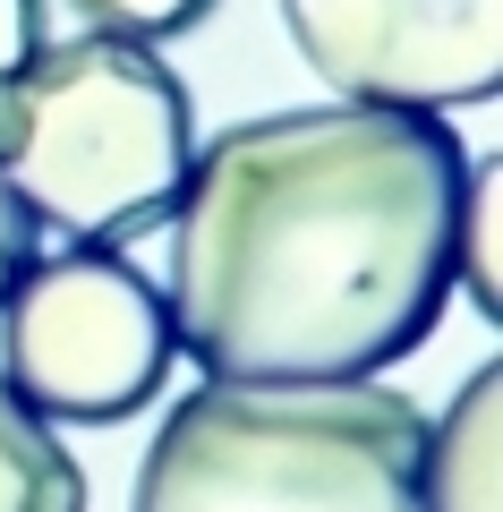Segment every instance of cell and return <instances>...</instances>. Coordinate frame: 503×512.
Returning a JSON list of instances; mask_svg holds the SVG:
<instances>
[{
	"label": "cell",
	"mask_w": 503,
	"mask_h": 512,
	"mask_svg": "<svg viewBox=\"0 0 503 512\" xmlns=\"http://www.w3.org/2000/svg\"><path fill=\"white\" fill-rule=\"evenodd\" d=\"M188 154V86L154 60V43L77 35L0 77V180L18 188L35 231L77 248H128L162 231Z\"/></svg>",
	"instance_id": "obj_3"
},
{
	"label": "cell",
	"mask_w": 503,
	"mask_h": 512,
	"mask_svg": "<svg viewBox=\"0 0 503 512\" xmlns=\"http://www.w3.org/2000/svg\"><path fill=\"white\" fill-rule=\"evenodd\" d=\"M94 35H128V43H171V35H197L222 0H69Z\"/></svg>",
	"instance_id": "obj_9"
},
{
	"label": "cell",
	"mask_w": 503,
	"mask_h": 512,
	"mask_svg": "<svg viewBox=\"0 0 503 512\" xmlns=\"http://www.w3.org/2000/svg\"><path fill=\"white\" fill-rule=\"evenodd\" d=\"M495 470H503V367H478L452 393V410L427 427L418 504L427 512H495Z\"/></svg>",
	"instance_id": "obj_6"
},
{
	"label": "cell",
	"mask_w": 503,
	"mask_h": 512,
	"mask_svg": "<svg viewBox=\"0 0 503 512\" xmlns=\"http://www.w3.org/2000/svg\"><path fill=\"white\" fill-rule=\"evenodd\" d=\"M427 419L384 384H214L171 402L128 512H427Z\"/></svg>",
	"instance_id": "obj_2"
},
{
	"label": "cell",
	"mask_w": 503,
	"mask_h": 512,
	"mask_svg": "<svg viewBox=\"0 0 503 512\" xmlns=\"http://www.w3.org/2000/svg\"><path fill=\"white\" fill-rule=\"evenodd\" d=\"M282 18L350 103L461 111L503 94V0H282Z\"/></svg>",
	"instance_id": "obj_5"
},
{
	"label": "cell",
	"mask_w": 503,
	"mask_h": 512,
	"mask_svg": "<svg viewBox=\"0 0 503 512\" xmlns=\"http://www.w3.org/2000/svg\"><path fill=\"white\" fill-rule=\"evenodd\" d=\"M469 154L444 111L307 103L222 128L171 205V342L214 384H359L452 299Z\"/></svg>",
	"instance_id": "obj_1"
},
{
	"label": "cell",
	"mask_w": 503,
	"mask_h": 512,
	"mask_svg": "<svg viewBox=\"0 0 503 512\" xmlns=\"http://www.w3.org/2000/svg\"><path fill=\"white\" fill-rule=\"evenodd\" d=\"M452 274H469L478 316H503V163H469V180H461Z\"/></svg>",
	"instance_id": "obj_8"
},
{
	"label": "cell",
	"mask_w": 503,
	"mask_h": 512,
	"mask_svg": "<svg viewBox=\"0 0 503 512\" xmlns=\"http://www.w3.org/2000/svg\"><path fill=\"white\" fill-rule=\"evenodd\" d=\"M171 308L120 248L35 256L0 299V384L52 427H120L171 376Z\"/></svg>",
	"instance_id": "obj_4"
},
{
	"label": "cell",
	"mask_w": 503,
	"mask_h": 512,
	"mask_svg": "<svg viewBox=\"0 0 503 512\" xmlns=\"http://www.w3.org/2000/svg\"><path fill=\"white\" fill-rule=\"evenodd\" d=\"M43 43H52V9L43 0H0V77L26 69Z\"/></svg>",
	"instance_id": "obj_11"
},
{
	"label": "cell",
	"mask_w": 503,
	"mask_h": 512,
	"mask_svg": "<svg viewBox=\"0 0 503 512\" xmlns=\"http://www.w3.org/2000/svg\"><path fill=\"white\" fill-rule=\"evenodd\" d=\"M35 256H43V231H35V214L18 205V188L0 180V299L18 291V274L35 265Z\"/></svg>",
	"instance_id": "obj_10"
},
{
	"label": "cell",
	"mask_w": 503,
	"mask_h": 512,
	"mask_svg": "<svg viewBox=\"0 0 503 512\" xmlns=\"http://www.w3.org/2000/svg\"><path fill=\"white\" fill-rule=\"evenodd\" d=\"M0 512H86V470L52 419L0 384Z\"/></svg>",
	"instance_id": "obj_7"
}]
</instances>
